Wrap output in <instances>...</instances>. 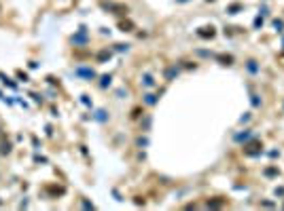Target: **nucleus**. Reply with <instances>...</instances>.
<instances>
[{
	"mask_svg": "<svg viewBox=\"0 0 284 211\" xmlns=\"http://www.w3.org/2000/svg\"><path fill=\"white\" fill-rule=\"evenodd\" d=\"M240 9H242L240 4H233V6H229V13H236V11H240Z\"/></svg>",
	"mask_w": 284,
	"mask_h": 211,
	"instance_id": "14",
	"label": "nucleus"
},
{
	"mask_svg": "<svg viewBox=\"0 0 284 211\" xmlns=\"http://www.w3.org/2000/svg\"><path fill=\"white\" fill-rule=\"evenodd\" d=\"M265 175H278V169H273V167H269V169L265 171Z\"/></svg>",
	"mask_w": 284,
	"mask_h": 211,
	"instance_id": "11",
	"label": "nucleus"
},
{
	"mask_svg": "<svg viewBox=\"0 0 284 211\" xmlns=\"http://www.w3.org/2000/svg\"><path fill=\"white\" fill-rule=\"evenodd\" d=\"M248 70L252 72V74H257V72H259V68H257V61H252V59H250V61H248Z\"/></svg>",
	"mask_w": 284,
	"mask_h": 211,
	"instance_id": "6",
	"label": "nucleus"
},
{
	"mask_svg": "<svg viewBox=\"0 0 284 211\" xmlns=\"http://www.w3.org/2000/svg\"><path fill=\"white\" fill-rule=\"evenodd\" d=\"M218 59H221V61H225L227 66H229V63L233 61V57H231V55H218Z\"/></svg>",
	"mask_w": 284,
	"mask_h": 211,
	"instance_id": "7",
	"label": "nucleus"
},
{
	"mask_svg": "<svg viewBox=\"0 0 284 211\" xmlns=\"http://www.w3.org/2000/svg\"><path fill=\"white\" fill-rule=\"evenodd\" d=\"M248 137H250V131H246V133H240V135H236V140H237V141L248 140Z\"/></svg>",
	"mask_w": 284,
	"mask_h": 211,
	"instance_id": "8",
	"label": "nucleus"
},
{
	"mask_svg": "<svg viewBox=\"0 0 284 211\" xmlns=\"http://www.w3.org/2000/svg\"><path fill=\"white\" fill-rule=\"evenodd\" d=\"M144 104L146 106H155L157 104V97H155V95H144Z\"/></svg>",
	"mask_w": 284,
	"mask_h": 211,
	"instance_id": "5",
	"label": "nucleus"
},
{
	"mask_svg": "<svg viewBox=\"0 0 284 211\" xmlns=\"http://www.w3.org/2000/svg\"><path fill=\"white\" fill-rule=\"evenodd\" d=\"M102 87H108L110 84V76H102V82H100Z\"/></svg>",
	"mask_w": 284,
	"mask_h": 211,
	"instance_id": "10",
	"label": "nucleus"
},
{
	"mask_svg": "<svg viewBox=\"0 0 284 211\" xmlns=\"http://www.w3.org/2000/svg\"><path fill=\"white\" fill-rule=\"evenodd\" d=\"M72 42H74V45H85V42H87V36H85V28H81V34H79V36H72Z\"/></svg>",
	"mask_w": 284,
	"mask_h": 211,
	"instance_id": "2",
	"label": "nucleus"
},
{
	"mask_svg": "<svg viewBox=\"0 0 284 211\" xmlns=\"http://www.w3.org/2000/svg\"><path fill=\"white\" fill-rule=\"evenodd\" d=\"M142 84H144V87H153L155 84L153 76H151V74H144V76H142Z\"/></svg>",
	"mask_w": 284,
	"mask_h": 211,
	"instance_id": "4",
	"label": "nucleus"
},
{
	"mask_svg": "<svg viewBox=\"0 0 284 211\" xmlns=\"http://www.w3.org/2000/svg\"><path fill=\"white\" fill-rule=\"evenodd\" d=\"M0 152H2V154H9V152H11V144H9V141H7V144H2V150H0Z\"/></svg>",
	"mask_w": 284,
	"mask_h": 211,
	"instance_id": "9",
	"label": "nucleus"
},
{
	"mask_svg": "<svg viewBox=\"0 0 284 211\" xmlns=\"http://www.w3.org/2000/svg\"><path fill=\"white\" fill-rule=\"evenodd\" d=\"M273 28H276V30H278V32H282L284 24H282V21H273Z\"/></svg>",
	"mask_w": 284,
	"mask_h": 211,
	"instance_id": "12",
	"label": "nucleus"
},
{
	"mask_svg": "<svg viewBox=\"0 0 284 211\" xmlns=\"http://www.w3.org/2000/svg\"><path fill=\"white\" fill-rule=\"evenodd\" d=\"M76 76H83V78H94L95 72L91 68H76Z\"/></svg>",
	"mask_w": 284,
	"mask_h": 211,
	"instance_id": "1",
	"label": "nucleus"
},
{
	"mask_svg": "<svg viewBox=\"0 0 284 211\" xmlns=\"http://www.w3.org/2000/svg\"><path fill=\"white\" fill-rule=\"evenodd\" d=\"M104 114H106V112H104V110H100V112H98V120H106V116H104Z\"/></svg>",
	"mask_w": 284,
	"mask_h": 211,
	"instance_id": "13",
	"label": "nucleus"
},
{
	"mask_svg": "<svg viewBox=\"0 0 284 211\" xmlns=\"http://www.w3.org/2000/svg\"><path fill=\"white\" fill-rule=\"evenodd\" d=\"M176 74H178V68H176V66H172V68H167V70H166V78H167V80H172Z\"/></svg>",
	"mask_w": 284,
	"mask_h": 211,
	"instance_id": "3",
	"label": "nucleus"
},
{
	"mask_svg": "<svg viewBox=\"0 0 284 211\" xmlns=\"http://www.w3.org/2000/svg\"><path fill=\"white\" fill-rule=\"evenodd\" d=\"M180 2H187V0H180Z\"/></svg>",
	"mask_w": 284,
	"mask_h": 211,
	"instance_id": "15",
	"label": "nucleus"
}]
</instances>
